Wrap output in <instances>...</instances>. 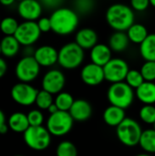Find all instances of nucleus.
<instances>
[{
    "mask_svg": "<svg viewBox=\"0 0 155 156\" xmlns=\"http://www.w3.org/2000/svg\"><path fill=\"white\" fill-rule=\"evenodd\" d=\"M14 3H15L14 0H1L0 1V4L5 5V6H9L11 5H13Z\"/></svg>",
    "mask_w": 155,
    "mask_h": 156,
    "instance_id": "79ce46f5",
    "label": "nucleus"
},
{
    "mask_svg": "<svg viewBox=\"0 0 155 156\" xmlns=\"http://www.w3.org/2000/svg\"><path fill=\"white\" fill-rule=\"evenodd\" d=\"M52 31L60 36L73 33L79 25L77 13L69 7H58L49 16Z\"/></svg>",
    "mask_w": 155,
    "mask_h": 156,
    "instance_id": "f257e3e1",
    "label": "nucleus"
},
{
    "mask_svg": "<svg viewBox=\"0 0 155 156\" xmlns=\"http://www.w3.org/2000/svg\"><path fill=\"white\" fill-rule=\"evenodd\" d=\"M23 139L26 146L34 151H44L51 144V134L46 127L30 126L24 133Z\"/></svg>",
    "mask_w": 155,
    "mask_h": 156,
    "instance_id": "423d86ee",
    "label": "nucleus"
},
{
    "mask_svg": "<svg viewBox=\"0 0 155 156\" xmlns=\"http://www.w3.org/2000/svg\"><path fill=\"white\" fill-rule=\"evenodd\" d=\"M39 72L40 66L34 57L21 58L15 67V74L19 82L30 83L38 77Z\"/></svg>",
    "mask_w": 155,
    "mask_h": 156,
    "instance_id": "6e6552de",
    "label": "nucleus"
},
{
    "mask_svg": "<svg viewBox=\"0 0 155 156\" xmlns=\"http://www.w3.org/2000/svg\"><path fill=\"white\" fill-rule=\"evenodd\" d=\"M69 112L74 121L84 122L90 118L92 113V108L88 101L75 100Z\"/></svg>",
    "mask_w": 155,
    "mask_h": 156,
    "instance_id": "dca6fc26",
    "label": "nucleus"
},
{
    "mask_svg": "<svg viewBox=\"0 0 155 156\" xmlns=\"http://www.w3.org/2000/svg\"><path fill=\"white\" fill-rule=\"evenodd\" d=\"M42 4L37 0H22L17 5V13L25 21L38 20L42 14Z\"/></svg>",
    "mask_w": 155,
    "mask_h": 156,
    "instance_id": "ddd939ff",
    "label": "nucleus"
},
{
    "mask_svg": "<svg viewBox=\"0 0 155 156\" xmlns=\"http://www.w3.org/2000/svg\"><path fill=\"white\" fill-rule=\"evenodd\" d=\"M54 103L53 95L46 90H38L35 104L39 110H48Z\"/></svg>",
    "mask_w": 155,
    "mask_h": 156,
    "instance_id": "c756f323",
    "label": "nucleus"
},
{
    "mask_svg": "<svg viewBox=\"0 0 155 156\" xmlns=\"http://www.w3.org/2000/svg\"><path fill=\"white\" fill-rule=\"evenodd\" d=\"M126 119L125 110L110 105L103 112V120L105 123L111 127H118Z\"/></svg>",
    "mask_w": 155,
    "mask_h": 156,
    "instance_id": "6ab92c4d",
    "label": "nucleus"
},
{
    "mask_svg": "<svg viewBox=\"0 0 155 156\" xmlns=\"http://www.w3.org/2000/svg\"><path fill=\"white\" fill-rule=\"evenodd\" d=\"M37 24L38 26V28L40 30L41 33H47L49 31H52V27H51V22L49 17H40L37 21Z\"/></svg>",
    "mask_w": 155,
    "mask_h": 156,
    "instance_id": "f704fd0d",
    "label": "nucleus"
},
{
    "mask_svg": "<svg viewBox=\"0 0 155 156\" xmlns=\"http://www.w3.org/2000/svg\"><path fill=\"white\" fill-rule=\"evenodd\" d=\"M75 100L72 95L69 92H60L56 96L54 103L57 105L58 109L61 112H69L71 106L73 105Z\"/></svg>",
    "mask_w": 155,
    "mask_h": 156,
    "instance_id": "cd10ccee",
    "label": "nucleus"
},
{
    "mask_svg": "<svg viewBox=\"0 0 155 156\" xmlns=\"http://www.w3.org/2000/svg\"><path fill=\"white\" fill-rule=\"evenodd\" d=\"M111 58V49L108 45L97 44L90 49L91 63L103 68L108 62H110Z\"/></svg>",
    "mask_w": 155,
    "mask_h": 156,
    "instance_id": "a211bd4d",
    "label": "nucleus"
},
{
    "mask_svg": "<svg viewBox=\"0 0 155 156\" xmlns=\"http://www.w3.org/2000/svg\"><path fill=\"white\" fill-rule=\"evenodd\" d=\"M130 43V39L126 32L115 31L109 39V47L111 51L114 52H122L124 51Z\"/></svg>",
    "mask_w": 155,
    "mask_h": 156,
    "instance_id": "5701e85b",
    "label": "nucleus"
},
{
    "mask_svg": "<svg viewBox=\"0 0 155 156\" xmlns=\"http://www.w3.org/2000/svg\"><path fill=\"white\" fill-rule=\"evenodd\" d=\"M66 84V78L63 72L58 69H53L45 73L42 78L41 86L42 90L54 95L62 92Z\"/></svg>",
    "mask_w": 155,
    "mask_h": 156,
    "instance_id": "f8f14e48",
    "label": "nucleus"
},
{
    "mask_svg": "<svg viewBox=\"0 0 155 156\" xmlns=\"http://www.w3.org/2000/svg\"><path fill=\"white\" fill-rule=\"evenodd\" d=\"M7 125L9 130L16 133H24L30 127L27 115L20 112H16L8 117Z\"/></svg>",
    "mask_w": 155,
    "mask_h": 156,
    "instance_id": "aec40b11",
    "label": "nucleus"
},
{
    "mask_svg": "<svg viewBox=\"0 0 155 156\" xmlns=\"http://www.w3.org/2000/svg\"><path fill=\"white\" fill-rule=\"evenodd\" d=\"M74 120L69 112L58 111L54 114H50L47 120L46 128L53 136L60 137L68 134L73 127Z\"/></svg>",
    "mask_w": 155,
    "mask_h": 156,
    "instance_id": "0eeeda50",
    "label": "nucleus"
},
{
    "mask_svg": "<svg viewBox=\"0 0 155 156\" xmlns=\"http://www.w3.org/2000/svg\"><path fill=\"white\" fill-rule=\"evenodd\" d=\"M139 115L143 122L147 124H154L155 105H143L139 112Z\"/></svg>",
    "mask_w": 155,
    "mask_h": 156,
    "instance_id": "2f4dec72",
    "label": "nucleus"
},
{
    "mask_svg": "<svg viewBox=\"0 0 155 156\" xmlns=\"http://www.w3.org/2000/svg\"><path fill=\"white\" fill-rule=\"evenodd\" d=\"M40 35L41 32L37 22L24 21L19 24V27L14 37L17 39L21 46L30 47L39 39Z\"/></svg>",
    "mask_w": 155,
    "mask_h": 156,
    "instance_id": "9b49d317",
    "label": "nucleus"
},
{
    "mask_svg": "<svg viewBox=\"0 0 155 156\" xmlns=\"http://www.w3.org/2000/svg\"><path fill=\"white\" fill-rule=\"evenodd\" d=\"M136 156H151V155L146 154H138V155H136Z\"/></svg>",
    "mask_w": 155,
    "mask_h": 156,
    "instance_id": "a18cd8bd",
    "label": "nucleus"
},
{
    "mask_svg": "<svg viewBox=\"0 0 155 156\" xmlns=\"http://www.w3.org/2000/svg\"><path fill=\"white\" fill-rule=\"evenodd\" d=\"M140 146L143 151L149 154L155 153V130L154 129H148L143 131L140 143Z\"/></svg>",
    "mask_w": 155,
    "mask_h": 156,
    "instance_id": "a878e982",
    "label": "nucleus"
},
{
    "mask_svg": "<svg viewBox=\"0 0 155 156\" xmlns=\"http://www.w3.org/2000/svg\"><path fill=\"white\" fill-rule=\"evenodd\" d=\"M126 33L130 41L135 44H140V45L146 39V37L149 35L146 27L142 24H137V23H134L126 31Z\"/></svg>",
    "mask_w": 155,
    "mask_h": 156,
    "instance_id": "393cba45",
    "label": "nucleus"
},
{
    "mask_svg": "<svg viewBox=\"0 0 155 156\" xmlns=\"http://www.w3.org/2000/svg\"><path fill=\"white\" fill-rule=\"evenodd\" d=\"M38 90L33 87L30 83L17 82L16 83L10 91L12 100L21 106H31L36 102Z\"/></svg>",
    "mask_w": 155,
    "mask_h": 156,
    "instance_id": "1a4fd4ad",
    "label": "nucleus"
},
{
    "mask_svg": "<svg viewBox=\"0 0 155 156\" xmlns=\"http://www.w3.org/2000/svg\"><path fill=\"white\" fill-rule=\"evenodd\" d=\"M6 123V118H5V112L0 109V128Z\"/></svg>",
    "mask_w": 155,
    "mask_h": 156,
    "instance_id": "ea45409f",
    "label": "nucleus"
},
{
    "mask_svg": "<svg viewBox=\"0 0 155 156\" xmlns=\"http://www.w3.org/2000/svg\"><path fill=\"white\" fill-rule=\"evenodd\" d=\"M143 130L140 124L133 119L126 118L117 128L116 134L119 141L128 147L139 144Z\"/></svg>",
    "mask_w": 155,
    "mask_h": 156,
    "instance_id": "39448f33",
    "label": "nucleus"
},
{
    "mask_svg": "<svg viewBox=\"0 0 155 156\" xmlns=\"http://www.w3.org/2000/svg\"><path fill=\"white\" fill-rule=\"evenodd\" d=\"M76 5H77V7L80 11L87 12V11H90V9L92 8L93 2L92 1H90V0H81V1L76 2Z\"/></svg>",
    "mask_w": 155,
    "mask_h": 156,
    "instance_id": "e433bc0d",
    "label": "nucleus"
},
{
    "mask_svg": "<svg viewBox=\"0 0 155 156\" xmlns=\"http://www.w3.org/2000/svg\"><path fill=\"white\" fill-rule=\"evenodd\" d=\"M9 130V127L7 125V122L5 124H4L1 128H0V134H5Z\"/></svg>",
    "mask_w": 155,
    "mask_h": 156,
    "instance_id": "37998d69",
    "label": "nucleus"
},
{
    "mask_svg": "<svg viewBox=\"0 0 155 156\" xmlns=\"http://www.w3.org/2000/svg\"><path fill=\"white\" fill-rule=\"evenodd\" d=\"M153 127H154L153 129H154V130H155V123H154V124H153Z\"/></svg>",
    "mask_w": 155,
    "mask_h": 156,
    "instance_id": "de8ad7c7",
    "label": "nucleus"
},
{
    "mask_svg": "<svg viewBox=\"0 0 155 156\" xmlns=\"http://www.w3.org/2000/svg\"><path fill=\"white\" fill-rule=\"evenodd\" d=\"M84 59V49L76 42H69L61 47L58 50V63L66 69L79 68Z\"/></svg>",
    "mask_w": 155,
    "mask_h": 156,
    "instance_id": "20e7f679",
    "label": "nucleus"
},
{
    "mask_svg": "<svg viewBox=\"0 0 155 156\" xmlns=\"http://www.w3.org/2000/svg\"><path fill=\"white\" fill-rule=\"evenodd\" d=\"M0 21H1V19H0Z\"/></svg>",
    "mask_w": 155,
    "mask_h": 156,
    "instance_id": "8fccbe9b",
    "label": "nucleus"
},
{
    "mask_svg": "<svg viewBox=\"0 0 155 156\" xmlns=\"http://www.w3.org/2000/svg\"><path fill=\"white\" fill-rule=\"evenodd\" d=\"M1 52L5 58H13L18 54L20 50V44L14 36H5L1 41Z\"/></svg>",
    "mask_w": 155,
    "mask_h": 156,
    "instance_id": "4be33fe9",
    "label": "nucleus"
},
{
    "mask_svg": "<svg viewBox=\"0 0 155 156\" xmlns=\"http://www.w3.org/2000/svg\"><path fill=\"white\" fill-rule=\"evenodd\" d=\"M48 112L50 113V114H54V113H56V112H58L59 110L58 109V107H57V105L55 104V103H53L48 109Z\"/></svg>",
    "mask_w": 155,
    "mask_h": 156,
    "instance_id": "a19ab883",
    "label": "nucleus"
},
{
    "mask_svg": "<svg viewBox=\"0 0 155 156\" xmlns=\"http://www.w3.org/2000/svg\"><path fill=\"white\" fill-rule=\"evenodd\" d=\"M7 71V63L6 61L0 57V79L5 75Z\"/></svg>",
    "mask_w": 155,
    "mask_h": 156,
    "instance_id": "58836bf2",
    "label": "nucleus"
},
{
    "mask_svg": "<svg viewBox=\"0 0 155 156\" xmlns=\"http://www.w3.org/2000/svg\"><path fill=\"white\" fill-rule=\"evenodd\" d=\"M150 5L155 7V0H151V1H150Z\"/></svg>",
    "mask_w": 155,
    "mask_h": 156,
    "instance_id": "c03bdc74",
    "label": "nucleus"
},
{
    "mask_svg": "<svg viewBox=\"0 0 155 156\" xmlns=\"http://www.w3.org/2000/svg\"><path fill=\"white\" fill-rule=\"evenodd\" d=\"M136 97L144 105L155 104V83L144 81L135 91Z\"/></svg>",
    "mask_w": 155,
    "mask_h": 156,
    "instance_id": "412c9836",
    "label": "nucleus"
},
{
    "mask_svg": "<svg viewBox=\"0 0 155 156\" xmlns=\"http://www.w3.org/2000/svg\"><path fill=\"white\" fill-rule=\"evenodd\" d=\"M34 58L40 67H51L58 63V50L49 45H44L35 50Z\"/></svg>",
    "mask_w": 155,
    "mask_h": 156,
    "instance_id": "2eb2a0df",
    "label": "nucleus"
},
{
    "mask_svg": "<svg viewBox=\"0 0 155 156\" xmlns=\"http://www.w3.org/2000/svg\"><path fill=\"white\" fill-rule=\"evenodd\" d=\"M132 8L136 11H144L146 10L150 5V1L148 0H132L131 2Z\"/></svg>",
    "mask_w": 155,
    "mask_h": 156,
    "instance_id": "c9c22d12",
    "label": "nucleus"
},
{
    "mask_svg": "<svg viewBox=\"0 0 155 156\" xmlns=\"http://www.w3.org/2000/svg\"><path fill=\"white\" fill-rule=\"evenodd\" d=\"M140 53L145 61H155V34H149L140 45Z\"/></svg>",
    "mask_w": 155,
    "mask_h": 156,
    "instance_id": "b1692460",
    "label": "nucleus"
},
{
    "mask_svg": "<svg viewBox=\"0 0 155 156\" xmlns=\"http://www.w3.org/2000/svg\"><path fill=\"white\" fill-rule=\"evenodd\" d=\"M2 54V52H1V45H0V55Z\"/></svg>",
    "mask_w": 155,
    "mask_h": 156,
    "instance_id": "49530a36",
    "label": "nucleus"
},
{
    "mask_svg": "<svg viewBox=\"0 0 155 156\" xmlns=\"http://www.w3.org/2000/svg\"><path fill=\"white\" fill-rule=\"evenodd\" d=\"M14 156H24V155H14Z\"/></svg>",
    "mask_w": 155,
    "mask_h": 156,
    "instance_id": "09e8293b",
    "label": "nucleus"
},
{
    "mask_svg": "<svg viewBox=\"0 0 155 156\" xmlns=\"http://www.w3.org/2000/svg\"><path fill=\"white\" fill-rule=\"evenodd\" d=\"M19 24L15 17L5 16L0 21V31L5 36H15Z\"/></svg>",
    "mask_w": 155,
    "mask_h": 156,
    "instance_id": "bb28decb",
    "label": "nucleus"
},
{
    "mask_svg": "<svg viewBox=\"0 0 155 156\" xmlns=\"http://www.w3.org/2000/svg\"><path fill=\"white\" fill-rule=\"evenodd\" d=\"M134 91L125 81L111 84L108 90L107 97L111 105L122 108H129L134 101Z\"/></svg>",
    "mask_w": 155,
    "mask_h": 156,
    "instance_id": "7ed1b4c3",
    "label": "nucleus"
},
{
    "mask_svg": "<svg viewBox=\"0 0 155 156\" xmlns=\"http://www.w3.org/2000/svg\"><path fill=\"white\" fill-rule=\"evenodd\" d=\"M104 76L105 80L111 82V84L123 82L126 79V76L130 70L128 63L118 58H111L104 67Z\"/></svg>",
    "mask_w": 155,
    "mask_h": 156,
    "instance_id": "9d476101",
    "label": "nucleus"
},
{
    "mask_svg": "<svg viewBox=\"0 0 155 156\" xmlns=\"http://www.w3.org/2000/svg\"><path fill=\"white\" fill-rule=\"evenodd\" d=\"M126 83L132 88V89H138L145 80L141 73L140 70L137 69H130L127 76H126Z\"/></svg>",
    "mask_w": 155,
    "mask_h": 156,
    "instance_id": "7c9ffc66",
    "label": "nucleus"
},
{
    "mask_svg": "<svg viewBox=\"0 0 155 156\" xmlns=\"http://www.w3.org/2000/svg\"><path fill=\"white\" fill-rule=\"evenodd\" d=\"M57 156H78V150L75 144L69 141H63L58 144L56 149Z\"/></svg>",
    "mask_w": 155,
    "mask_h": 156,
    "instance_id": "c85d7f7f",
    "label": "nucleus"
},
{
    "mask_svg": "<svg viewBox=\"0 0 155 156\" xmlns=\"http://www.w3.org/2000/svg\"><path fill=\"white\" fill-rule=\"evenodd\" d=\"M27 120L29 122V125L32 127H37L42 126L44 122V115L40 110H31L27 114Z\"/></svg>",
    "mask_w": 155,
    "mask_h": 156,
    "instance_id": "72a5a7b5",
    "label": "nucleus"
},
{
    "mask_svg": "<svg viewBox=\"0 0 155 156\" xmlns=\"http://www.w3.org/2000/svg\"><path fill=\"white\" fill-rule=\"evenodd\" d=\"M106 20L115 31L125 32L134 24L133 9L124 4L111 5L106 12Z\"/></svg>",
    "mask_w": 155,
    "mask_h": 156,
    "instance_id": "f03ea898",
    "label": "nucleus"
},
{
    "mask_svg": "<svg viewBox=\"0 0 155 156\" xmlns=\"http://www.w3.org/2000/svg\"><path fill=\"white\" fill-rule=\"evenodd\" d=\"M80 78L85 84L89 86H97L105 80L103 68L94 63H89L82 68Z\"/></svg>",
    "mask_w": 155,
    "mask_h": 156,
    "instance_id": "4468645a",
    "label": "nucleus"
},
{
    "mask_svg": "<svg viewBox=\"0 0 155 156\" xmlns=\"http://www.w3.org/2000/svg\"><path fill=\"white\" fill-rule=\"evenodd\" d=\"M42 5H45L46 6L49 7V8H58V6L62 4L61 1H58V0H45V1H42L41 3Z\"/></svg>",
    "mask_w": 155,
    "mask_h": 156,
    "instance_id": "4c0bfd02",
    "label": "nucleus"
},
{
    "mask_svg": "<svg viewBox=\"0 0 155 156\" xmlns=\"http://www.w3.org/2000/svg\"><path fill=\"white\" fill-rule=\"evenodd\" d=\"M75 42L82 49H91L98 44V34L92 28H81L76 34Z\"/></svg>",
    "mask_w": 155,
    "mask_h": 156,
    "instance_id": "f3484780",
    "label": "nucleus"
},
{
    "mask_svg": "<svg viewBox=\"0 0 155 156\" xmlns=\"http://www.w3.org/2000/svg\"><path fill=\"white\" fill-rule=\"evenodd\" d=\"M140 71L145 81L153 82L155 80V61H145Z\"/></svg>",
    "mask_w": 155,
    "mask_h": 156,
    "instance_id": "473e14b6",
    "label": "nucleus"
}]
</instances>
